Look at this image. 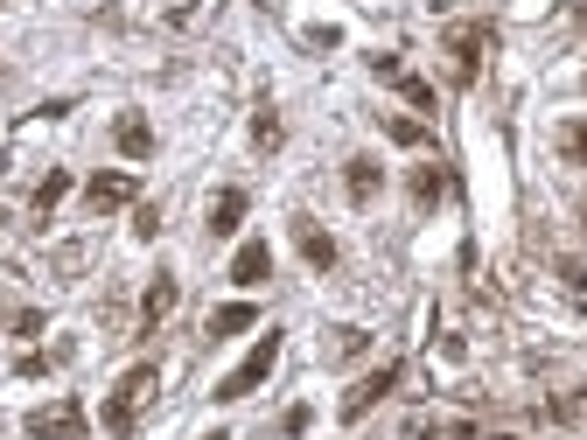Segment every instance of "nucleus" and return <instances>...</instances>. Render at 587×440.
<instances>
[{
  "instance_id": "obj_24",
  "label": "nucleus",
  "mask_w": 587,
  "mask_h": 440,
  "mask_svg": "<svg viewBox=\"0 0 587 440\" xmlns=\"http://www.w3.org/2000/svg\"><path fill=\"white\" fill-rule=\"evenodd\" d=\"M315 427V413H308V405H294V413L288 419H280V433H288V440H301V433H308Z\"/></svg>"
},
{
  "instance_id": "obj_4",
  "label": "nucleus",
  "mask_w": 587,
  "mask_h": 440,
  "mask_svg": "<svg viewBox=\"0 0 587 440\" xmlns=\"http://www.w3.org/2000/svg\"><path fill=\"white\" fill-rule=\"evenodd\" d=\"M28 440H84V405L77 399H57V405H36V413L22 419Z\"/></svg>"
},
{
  "instance_id": "obj_25",
  "label": "nucleus",
  "mask_w": 587,
  "mask_h": 440,
  "mask_svg": "<svg viewBox=\"0 0 587 440\" xmlns=\"http://www.w3.org/2000/svg\"><path fill=\"white\" fill-rule=\"evenodd\" d=\"M14 335H42V308H22V315H14Z\"/></svg>"
},
{
  "instance_id": "obj_10",
  "label": "nucleus",
  "mask_w": 587,
  "mask_h": 440,
  "mask_svg": "<svg viewBox=\"0 0 587 440\" xmlns=\"http://www.w3.org/2000/svg\"><path fill=\"white\" fill-rule=\"evenodd\" d=\"M343 190H350V203H378V190H384V168L371 161V155H357V161H343Z\"/></svg>"
},
{
  "instance_id": "obj_2",
  "label": "nucleus",
  "mask_w": 587,
  "mask_h": 440,
  "mask_svg": "<svg viewBox=\"0 0 587 440\" xmlns=\"http://www.w3.org/2000/svg\"><path fill=\"white\" fill-rule=\"evenodd\" d=\"M155 384H161V370L155 364H133L120 384H112V399H106V433L112 440H126L133 433V419H140V405L155 399Z\"/></svg>"
},
{
  "instance_id": "obj_9",
  "label": "nucleus",
  "mask_w": 587,
  "mask_h": 440,
  "mask_svg": "<svg viewBox=\"0 0 587 440\" xmlns=\"http://www.w3.org/2000/svg\"><path fill=\"white\" fill-rule=\"evenodd\" d=\"M231 280H239V286H266V280H273V245H266V239L239 245V259H231Z\"/></svg>"
},
{
  "instance_id": "obj_12",
  "label": "nucleus",
  "mask_w": 587,
  "mask_h": 440,
  "mask_svg": "<svg viewBox=\"0 0 587 440\" xmlns=\"http://www.w3.org/2000/svg\"><path fill=\"white\" fill-rule=\"evenodd\" d=\"M239 224H245V190H217V196H210L204 231H210V239H231Z\"/></svg>"
},
{
  "instance_id": "obj_19",
  "label": "nucleus",
  "mask_w": 587,
  "mask_h": 440,
  "mask_svg": "<svg viewBox=\"0 0 587 440\" xmlns=\"http://www.w3.org/2000/svg\"><path fill=\"white\" fill-rule=\"evenodd\" d=\"M63 196H71V175H63V168H49V175H42V190H36V217H49Z\"/></svg>"
},
{
  "instance_id": "obj_22",
  "label": "nucleus",
  "mask_w": 587,
  "mask_h": 440,
  "mask_svg": "<svg viewBox=\"0 0 587 440\" xmlns=\"http://www.w3.org/2000/svg\"><path fill=\"white\" fill-rule=\"evenodd\" d=\"M384 140H399V147H427V120H384Z\"/></svg>"
},
{
  "instance_id": "obj_1",
  "label": "nucleus",
  "mask_w": 587,
  "mask_h": 440,
  "mask_svg": "<svg viewBox=\"0 0 587 440\" xmlns=\"http://www.w3.org/2000/svg\"><path fill=\"white\" fill-rule=\"evenodd\" d=\"M497 49V22H455L441 36V57H448V77L455 84H476L482 77V57Z\"/></svg>"
},
{
  "instance_id": "obj_20",
  "label": "nucleus",
  "mask_w": 587,
  "mask_h": 440,
  "mask_svg": "<svg viewBox=\"0 0 587 440\" xmlns=\"http://www.w3.org/2000/svg\"><path fill=\"white\" fill-rule=\"evenodd\" d=\"M560 155L574 161V168H587V120H566L560 126Z\"/></svg>"
},
{
  "instance_id": "obj_26",
  "label": "nucleus",
  "mask_w": 587,
  "mask_h": 440,
  "mask_svg": "<svg viewBox=\"0 0 587 440\" xmlns=\"http://www.w3.org/2000/svg\"><path fill=\"white\" fill-rule=\"evenodd\" d=\"M49 364H57V357H42V350H28V357H22V364H14V370H22V378H42V370H49Z\"/></svg>"
},
{
  "instance_id": "obj_28",
  "label": "nucleus",
  "mask_w": 587,
  "mask_h": 440,
  "mask_svg": "<svg viewBox=\"0 0 587 440\" xmlns=\"http://www.w3.org/2000/svg\"><path fill=\"white\" fill-rule=\"evenodd\" d=\"M580 224H587V203H580Z\"/></svg>"
},
{
  "instance_id": "obj_23",
  "label": "nucleus",
  "mask_w": 587,
  "mask_h": 440,
  "mask_svg": "<svg viewBox=\"0 0 587 440\" xmlns=\"http://www.w3.org/2000/svg\"><path fill=\"white\" fill-rule=\"evenodd\" d=\"M133 239H161V210H155V203H140V210H133Z\"/></svg>"
},
{
  "instance_id": "obj_5",
  "label": "nucleus",
  "mask_w": 587,
  "mask_h": 440,
  "mask_svg": "<svg viewBox=\"0 0 587 440\" xmlns=\"http://www.w3.org/2000/svg\"><path fill=\"white\" fill-rule=\"evenodd\" d=\"M399 378H406V364H378L371 378H357V384L343 392V419H364V413H371V405H378L384 392H392Z\"/></svg>"
},
{
  "instance_id": "obj_27",
  "label": "nucleus",
  "mask_w": 587,
  "mask_h": 440,
  "mask_svg": "<svg viewBox=\"0 0 587 440\" xmlns=\"http://www.w3.org/2000/svg\"><path fill=\"white\" fill-rule=\"evenodd\" d=\"M490 440H517V433H490Z\"/></svg>"
},
{
  "instance_id": "obj_7",
  "label": "nucleus",
  "mask_w": 587,
  "mask_h": 440,
  "mask_svg": "<svg viewBox=\"0 0 587 440\" xmlns=\"http://www.w3.org/2000/svg\"><path fill=\"white\" fill-rule=\"evenodd\" d=\"M133 196H140V182H133V175H91V190H84V210H91V217H112V210H126Z\"/></svg>"
},
{
  "instance_id": "obj_13",
  "label": "nucleus",
  "mask_w": 587,
  "mask_h": 440,
  "mask_svg": "<svg viewBox=\"0 0 587 440\" xmlns=\"http://www.w3.org/2000/svg\"><path fill=\"white\" fill-rule=\"evenodd\" d=\"M252 321H259V308H252V301H231V308H217V315L204 321V343H224V335L252 329Z\"/></svg>"
},
{
  "instance_id": "obj_15",
  "label": "nucleus",
  "mask_w": 587,
  "mask_h": 440,
  "mask_svg": "<svg viewBox=\"0 0 587 440\" xmlns=\"http://www.w3.org/2000/svg\"><path fill=\"white\" fill-rule=\"evenodd\" d=\"M462 433H476V427L468 419H433V413L406 419V440H462Z\"/></svg>"
},
{
  "instance_id": "obj_16",
  "label": "nucleus",
  "mask_w": 587,
  "mask_h": 440,
  "mask_svg": "<svg viewBox=\"0 0 587 440\" xmlns=\"http://www.w3.org/2000/svg\"><path fill=\"white\" fill-rule=\"evenodd\" d=\"M280 140H288L280 112H273V106H259V112H252V147H259V155H280Z\"/></svg>"
},
{
  "instance_id": "obj_14",
  "label": "nucleus",
  "mask_w": 587,
  "mask_h": 440,
  "mask_svg": "<svg viewBox=\"0 0 587 440\" xmlns=\"http://www.w3.org/2000/svg\"><path fill=\"white\" fill-rule=\"evenodd\" d=\"M441 196H448V168L441 161H419L413 168V203H419V210H433Z\"/></svg>"
},
{
  "instance_id": "obj_18",
  "label": "nucleus",
  "mask_w": 587,
  "mask_h": 440,
  "mask_svg": "<svg viewBox=\"0 0 587 440\" xmlns=\"http://www.w3.org/2000/svg\"><path fill=\"white\" fill-rule=\"evenodd\" d=\"M364 343H371V335H364V329H329L322 357H329V364H350V357H364Z\"/></svg>"
},
{
  "instance_id": "obj_8",
  "label": "nucleus",
  "mask_w": 587,
  "mask_h": 440,
  "mask_svg": "<svg viewBox=\"0 0 587 440\" xmlns=\"http://www.w3.org/2000/svg\"><path fill=\"white\" fill-rule=\"evenodd\" d=\"M294 245H301V259H308L315 273H335V259H343V252H335V239L315 224V217H294Z\"/></svg>"
},
{
  "instance_id": "obj_21",
  "label": "nucleus",
  "mask_w": 587,
  "mask_h": 440,
  "mask_svg": "<svg viewBox=\"0 0 587 440\" xmlns=\"http://www.w3.org/2000/svg\"><path fill=\"white\" fill-rule=\"evenodd\" d=\"M392 84L406 91V106H419V112H433V106H441V98H433V84H427V77H413V71H399Z\"/></svg>"
},
{
  "instance_id": "obj_3",
  "label": "nucleus",
  "mask_w": 587,
  "mask_h": 440,
  "mask_svg": "<svg viewBox=\"0 0 587 440\" xmlns=\"http://www.w3.org/2000/svg\"><path fill=\"white\" fill-rule=\"evenodd\" d=\"M273 364H280V329H266L259 343H252V357H245L239 370H231V378H217V392H210V399H217V405H239V399H252L266 378H273Z\"/></svg>"
},
{
  "instance_id": "obj_17",
  "label": "nucleus",
  "mask_w": 587,
  "mask_h": 440,
  "mask_svg": "<svg viewBox=\"0 0 587 440\" xmlns=\"http://www.w3.org/2000/svg\"><path fill=\"white\" fill-rule=\"evenodd\" d=\"M546 419H560V427H580V419H587V384H574V392H560V399H546Z\"/></svg>"
},
{
  "instance_id": "obj_11",
  "label": "nucleus",
  "mask_w": 587,
  "mask_h": 440,
  "mask_svg": "<svg viewBox=\"0 0 587 440\" xmlns=\"http://www.w3.org/2000/svg\"><path fill=\"white\" fill-rule=\"evenodd\" d=\"M112 147H120L126 161H147V155H155V126H147L140 112H120V126H112Z\"/></svg>"
},
{
  "instance_id": "obj_29",
  "label": "nucleus",
  "mask_w": 587,
  "mask_h": 440,
  "mask_svg": "<svg viewBox=\"0 0 587 440\" xmlns=\"http://www.w3.org/2000/svg\"><path fill=\"white\" fill-rule=\"evenodd\" d=\"M0 224H8V210H0Z\"/></svg>"
},
{
  "instance_id": "obj_6",
  "label": "nucleus",
  "mask_w": 587,
  "mask_h": 440,
  "mask_svg": "<svg viewBox=\"0 0 587 440\" xmlns=\"http://www.w3.org/2000/svg\"><path fill=\"white\" fill-rule=\"evenodd\" d=\"M175 301H182V280H175V273H168V266H161V273L147 280V294H140V335H155L161 321L175 315Z\"/></svg>"
}]
</instances>
